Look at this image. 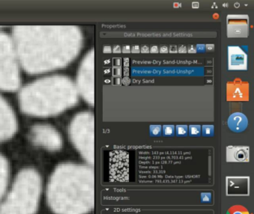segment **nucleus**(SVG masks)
Wrapping results in <instances>:
<instances>
[{
	"label": "nucleus",
	"mask_w": 254,
	"mask_h": 214,
	"mask_svg": "<svg viewBox=\"0 0 254 214\" xmlns=\"http://www.w3.org/2000/svg\"><path fill=\"white\" fill-rule=\"evenodd\" d=\"M132 53H139L140 52V49H139V47L138 46H133L132 48V50L130 51Z\"/></svg>",
	"instance_id": "412c9836"
},
{
	"label": "nucleus",
	"mask_w": 254,
	"mask_h": 214,
	"mask_svg": "<svg viewBox=\"0 0 254 214\" xmlns=\"http://www.w3.org/2000/svg\"><path fill=\"white\" fill-rule=\"evenodd\" d=\"M11 36L21 68L32 75L67 66L79 54L84 41L76 25H17Z\"/></svg>",
	"instance_id": "f257e3e1"
},
{
	"label": "nucleus",
	"mask_w": 254,
	"mask_h": 214,
	"mask_svg": "<svg viewBox=\"0 0 254 214\" xmlns=\"http://www.w3.org/2000/svg\"><path fill=\"white\" fill-rule=\"evenodd\" d=\"M227 124L230 130L233 132H243L248 126V117L242 112L233 113L229 117Z\"/></svg>",
	"instance_id": "4468645a"
},
{
	"label": "nucleus",
	"mask_w": 254,
	"mask_h": 214,
	"mask_svg": "<svg viewBox=\"0 0 254 214\" xmlns=\"http://www.w3.org/2000/svg\"><path fill=\"white\" fill-rule=\"evenodd\" d=\"M20 69L12 36L0 28V90L15 92L20 89Z\"/></svg>",
	"instance_id": "423d86ee"
},
{
	"label": "nucleus",
	"mask_w": 254,
	"mask_h": 214,
	"mask_svg": "<svg viewBox=\"0 0 254 214\" xmlns=\"http://www.w3.org/2000/svg\"><path fill=\"white\" fill-rule=\"evenodd\" d=\"M46 199L55 214H88L95 207L93 166L64 162L55 168L46 187Z\"/></svg>",
	"instance_id": "f03ea898"
},
{
	"label": "nucleus",
	"mask_w": 254,
	"mask_h": 214,
	"mask_svg": "<svg viewBox=\"0 0 254 214\" xmlns=\"http://www.w3.org/2000/svg\"><path fill=\"white\" fill-rule=\"evenodd\" d=\"M9 179V163L6 158L0 153V204L8 191Z\"/></svg>",
	"instance_id": "f8f14e48"
},
{
	"label": "nucleus",
	"mask_w": 254,
	"mask_h": 214,
	"mask_svg": "<svg viewBox=\"0 0 254 214\" xmlns=\"http://www.w3.org/2000/svg\"><path fill=\"white\" fill-rule=\"evenodd\" d=\"M111 47H105L104 49V52H106V53H110L111 52Z\"/></svg>",
	"instance_id": "c756f323"
},
{
	"label": "nucleus",
	"mask_w": 254,
	"mask_h": 214,
	"mask_svg": "<svg viewBox=\"0 0 254 214\" xmlns=\"http://www.w3.org/2000/svg\"><path fill=\"white\" fill-rule=\"evenodd\" d=\"M189 126L187 125H178L176 126V134L178 136H186L188 133Z\"/></svg>",
	"instance_id": "a211bd4d"
},
{
	"label": "nucleus",
	"mask_w": 254,
	"mask_h": 214,
	"mask_svg": "<svg viewBox=\"0 0 254 214\" xmlns=\"http://www.w3.org/2000/svg\"><path fill=\"white\" fill-rule=\"evenodd\" d=\"M169 52H170L171 53H177V52H178V48H177V46H172L170 49H169Z\"/></svg>",
	"instance_id": "393cba45"
},
{
	"label": "nucleus",
	"mask_w": 254,
	"mask_h": 214,
	"mask_svg": "<svg viewBox=\"0 0 254 214\" xmlns=\"http://www.w3.org/2000/svg\"><path fill=\"white\" fill-rule=\"evenodd\" d=\"M159 52H160V53H168V52H169V49H168L167 46H162V47H160Z\"/></svg>",
	"instance_id": "4be33fe9"
},
{
	"label": "nucleus",
	"mask_w": 254,
	"mask_h": 214,
	"mask_svg": "<svg viewBox=\"0 0 254 214\" xmlns=\"http://www.w3.org/2000/svg\"><path fill=\"white\" fill-rule=\"evenodd\" d=\"M78 101L75 81L64 74L39 77L20 88L18 94L22 112L36 117L62 114L77 105Z\"/></svg>",
	"instance_id": "7ed1b4c3"
},
{
	"label": "nucleus",
	"mask_w": 254,
	"mask_h": 214,
	"mask_svg": "<svg viewBox=\"0 0 254 214\" xmlns=\"http://www.w3.org/2000/svg\"><path fill=\"white\" fill-rule=\"evenodd\" d=\"M113 52H114V53H117V52L120 53V52H121V48H120L119 46H114V50H113Z\"/></svg>",
	"instance_id": "cd10ccee"
},
{
	"label": "nucleus",
	"mask_w": 254,
	"mask_h": 214,
	"mask_svg": "<svg viewBox=\"0 0 254 214\" xmlns=\"http://www.w3.org/2000/svg\"><path fill=\"white\" fill-rule=\"evenodd\" d=\"M140 52L141 53H148L149 49H148V46H144L143 47L141 48Z\"/></svg>",
	"instance_id": "b1692460"
},
{
	"label": "nucleus",
	"mask_w": 254,
	"mask_h": 214,
	"mask_svg": "<svg viewBox=\"0 0 254 214\" xmlns=\"http://www.w3.org/2000/svg\"><path fill=\"white\" fill-rule=\"evenodd\" d=\"M189 131L190 135L191 136H198L201 132V127L200 125H190L189 126Z\"/></svg>",
	"instance_id": "dca6fc26"
},
{
	"label": "nucleus",
	"mask_w": 254,
	"mask_h": 214,
	"mask_svg": "<svg viewBox=\"0 0 254 214\" xmlns=\"http://www.w3.org/2000/svg\"><path fill=\"white\" fill-rule=\"evenodd\" d=\"M248 68V54L239 46H228V69L241 71Z\"/></svg>",
	"instance_id": "9b49d317"
},
{
	"label": "nucleus",
	"mask_w": 254,
	"mask_h": 214,
	"mask_svg": "<svg viewBox=\"0 0 254 214\" xmlns=\"http://www.w3.org/2000/svg\"><path fill=\"white\" fill-rule=\"evenodd\" d=\"M29 138L32 144L50 152L62 150L63 137L54 126L47 123H37L30 128Z\"/></svg>",
	"instance_id": "6e6552de"
},
{
	"label": "nucleus",
	"mask_w": 254,
	"mask_h": 214,
	"mask_svg": "<svg viewBox=\"0 0 254 214\" xmlns=\"http://www.w3.org/2000/svg\"><path fill=\"white\" fill-rule=\"evenodd\" d=\"M227 32L229 38H246L249 34V16L245 14L228 15Z\"/></svg>",
	"instance_id": "9d476101"
},
{
	"label": "nucleus",
	"mask_w": 254,
	"mask_h": 214,
	"mask_svg": "<svg viewBox=\"0 0 254 214\" xmlns=\"http://www.w3.org/2000/svg\"><path fill=\"white\" fill-rule=\"evenodd\" d=\"M18 129L17 116L9 103L0 93V142L8 141Z\"/></svg>",
	"instance_id": "1a4fd4ad"
},
{
	"label": "nucleus",
	"mask_w": 254,
	"mask_h": 214,
	"mask_svg": "<svg viewBox=\"0 0 254 214\" xmlns=\"http://www.w3.org/2000/svg\"><path fill=\"white\" fill-rule=\"evenodd\" d=\"M42 193L40 172L32 167L20 169L0 204V214H36Z\"/></svg>",
	"instance_id": "20e7f679"
},
{
	"label": "nucleus",
	"mask_w": 254,
	"mask_h": 214,
	"mask_svg": "<svg viewBox=\"0 0 254 214\" xmlns=\"http://www.w3.org/2000/svg\"><path fill=\"white\" fill-rule=\"evenodd\" d=\"M149 52H151V53H158V47L156 46H152V47L151 48V50H149Z\"/></svg>",
	"instance_id": "5701e85b"
},
{
	"label": "nucleus",
	"mask_w": 254,
	"mask_h": 214,
	"mask_svg": "<svg viewBox=\"0 0 254 214\" xmlns=\"http://www.w3.org/2000/svg\"><path fill=\"white\" fill-rule=\"evenodd\" d=\"M227 214H249V213L244 207L238 205L230 208Z\"/></svg>",
	"instance_id": "2eb2a0df"
},
{
	"label": "nucleus",
	"mask_w": 254,
	"mask_h": 214,
	"mask_svg": "<svg viewBox=\"0 0 254 214\" xmlns=\"http://www.w3.org/2000/svg\"><path fill=\"white\" fill-rule=\"evenodd\" d=\"M68 133L71 143L87 164L95 162V116L91 111L77 113L69 124Z\"/></svg>",
	"instance_id": "39448f33"
},
{
	"label": "nucleus",
	"mask_w": 254,
	"mask_h": 214,
	"mask_svg": "<svg viewBox=\"0 0 254 214\" xmlns=\"http://www.w3.org/2000/svg\"><path fill=\"white\" fill-rule=\"evenodd\" d=\"M78 95L90 106L95 104V50L89 51L83 57L75 82Z\"/></svg>",
	"instance_id": "0eeeda50"
},
{
	"label": "nucleus",
	"mask_w": 254,
	"mask_h": 214,
	"mask_svg": "<svg viewBox=\"0 0 254 214\" xmlns=\"http://www.w3.org/2000/svg\"><path fill=\"white\" fill-rule=\"evenodd\" d=\"M162 126L160 125H151L150 126V134L153 136H158L161 134Z\"/></svg>",
	"instance_id": "aec40b11"
},
{
	"label": "nucleus",
	"mask_w": 254,
	"mask_h": 214,
	"mask_svg": "<svg viewBox=\"0 0 254 214\" xmlns=\"http://www.w3.org/2000/svg\"><path fill=\"white\" fill-rule=\"evenodd\" d=\"M189 53H194L196 52L195 49H194V46H190L188 49Z\"/></svg>",
	"instance_id": "c85d7f7f"
},
{
	"label": "nucleus",
	"mask_w": 254,
	"mask_h": 214,
	"mask_svg": "<svg viewBox=\"0 0 254 214\" xmlns=\"http://www.w3.org/2000/svg\"><path fill=\"white\" fill-rule=\"evenodd\" d=\"M201 132L204 136H212L214 135V126L212 125H203Z\"/></svg>",
	"instance_id": "6ab92c4d"
},
{
	"label": "nucleus",
	"mask_w": 254,
	"mask_h": 214,
	"mask_svg": "<svg viewBox=\"0 0 254 214\" xmlns=\"http://www.w3.org/2000/svg\"><path fill=\"white\" fill-rule=\"evenodd\" d=\"M130 46H126L123 47V53H130Z\"/></svg>",
	"instance_id": "a878e982"
},
{
	"label": "nucleus",
	"mask_w": 254,
	"mask_h": 214,
	"mask_svg": "<svg viewBox=\"0 0 254 214\" xmlns=\"http://www.w3.org/2000/svg\"><path fill=\"white\" fill-rule=\"evenodd\" d=\"M178 52H179V53H182V52L183 53H186V52H187V48L184 46H181V47L179 48V49H178Z\"/></svg>",
	"instance_id": "bb28decb"
},
{
	"label": "nucleus",
	"mask_w": 254,
	"mask_h": 214,
	"mask_svg": "<svg viewBox=\"0 0 254 214\" xmlns=\"http://www.w3.org/2000/svg\"><path fill=\"white\" fill-rule=\"evenodd\" d=\"M163 135L166 136H173L175 132V126L174 125H164L163 126Z\"/></svg>",
	"instance_id": "f3484780"
},
{
	"label": "nucleus",
	"mask_w": 254,
	"mask_h": 214,
	"mask_svg": "<svg viewBox=\"0 0 254 214\" xmlns=\"http://www.w3.org/2000/svg\"><path fill=\"white\" fill-rule=\"evenodd\" d=\"M250 148L245 146H230L227 148V160L228 162L249 161Z\"/></svg>",
	"instance_id": "ddd939ff"
}]
</instances>
